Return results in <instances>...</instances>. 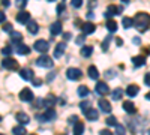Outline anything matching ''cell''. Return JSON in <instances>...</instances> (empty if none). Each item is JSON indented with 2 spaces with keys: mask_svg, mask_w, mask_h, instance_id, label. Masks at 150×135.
<instances>
[{
  "mask_svg": "<svg viewBox=\"0 0 150 135\" xmlns=\"http://www.w3.org/2000/svg\"><path fill=\"white\" fill-rule=\"evenodd\" d=\"M134 26L138 32H146L147 29H150V15L146 12H138L134 17Z\"/></svg>",
  "mask_w": 150,
  "mask_h": 135,
  "instance_id": "obj_1",
  "label": "cell"
},
{
  "mask_svg": "<svg viewBox=\"0 0 150 135\" xmlns=\"http://www.w3.org/2000/svg\"><path fill=\"white\" fill-rule=\"evenodd\" d=\"M2 66L5 68V69H8V71H17L18 68H20V65H18V62L15 59H11V57H5L3 60H2Z\"/></svg>",
  "mask_w": 150,
  "mask_h": 135,
  "instance_id": "obj_2",
  "label": "cell"
},
{
  "mask_svg": "<svg viewBox=\"0 0 150 135\" xmlns=\"http://www.w3.org/2000/svg\"><path fill=\"white\" fill-rule=\"evenodd\" d=\"M36 65H38V66H41V68H53L54 62H53V59H51V57H48V56L42 54L41 57H38V59H36Z\"/></svg>",
  "mask_w": 150,
  "mask_h": 135,
  "instance_id": "obj_3",
  "label": "cell"
},
{
  "mask_svg": "<svg viewBox=\"0 0 150 135\" xmlns=\"http://www.w3.org/2000/svg\"><path fill=\"white\" fill-rule=\"evenodd\" d=\"M33 48L38 51V53H42V54H45L48 50H50V47H48V42L45 41V39H38L36 42H35V45H33Z\"/></svg>",
  "mask_w": 150,
  "mask_h": 135,
  "instance_id": "obj_4",
  "label": "cell"
},
{
  "mask_svg": "<svg viewBox=\"0 0 150 135\" xmlns=\"http://www.w3.org/2000/svg\"><path fill=\"white\" fill-rule=\"evenodd\" d=\"M56 116H57V114H56L54 110H53V108H48L44 114H39V116H38V120H39V122H50V120L56 119Z\"/></svg>",
  "mask_w": 150,
  "mask_h": 135,
  "instance_id": "obj_5",
  "label": "cell"
},
{
  "mask_svg": "<svg viewBox=\"0 0 150 135\" xmlns=\"http://www.w3.org/2000/svg\"><path fill=\"white\" fill-rule=\"evenodd\" d=\"M122 6H116V5H110L108 8H107V12H105V17L107 18H110V17H112V15H120L122 14Z\"/></svg>",
  "mask_w": 150,
  "mask_h": 135,
  "instance_id": "obj_6",
  "label": "cell"
},
{
  "mask_svg": "<svg viewBox=\"0 0 150 135\" xmlns=\"http://www.w3.org/2000/svg\"><path fill=\"white\" fill-rule=\"evenodd\" d=\"M81 75H83L81 71L77 69V68H69V69L66 71V77H68L69 80H80Z\"/></svg>",
  "mask_w": 150,
  "mask_h": 135,
  "instance_id": "obj_7",
  "label": "cell"
},
{
  "mask_svg": "<svg viewBox=\"0 0 150 135\" xmlns=\"http://www.w3.org/2000/svg\"><path fill=\"white\" fill-rule=\"evenodd\" d=\"M20 99L21 101H24V102H30V101H33V92L30 90V89H23L21 92H20Z\"/></svg>",
  "mask_w": 150,
  "mask_h": 135,
  "instance_id": "obj_8",
  "label": "cell"
},
{
  "mask_svg": "<svg viewBox=\"0 0 150 135\" xmlns=\"http://www.w3.org/2000/svg\"><path fill=\"white\" fill-rule=\"evenodd\" d=\"M17 21L20 24H27L30 21V14L27 11H20L18 14H17Z\"/></svg>",
  "mask_w": 150,
  "mask_h": 135,
  "instance_id": "obj_9",
  "label": "cell"
},
{
  "mask_svg": "<svg viewBox=\"0 0 150 135\" xmlns=\"http://www.w3.org/2000/svg\"><path fill=\"white\" fill-rule=\"evenodd\" d=\"M98 105H99V110H101L102 113H107V114L111 113V104L107 99H99Z\"/></svg>",
  "mask_w": 150,
  "mask_h": 135,
  "instance_id": "obj_10",
  "label": "cell"
},
{
  "mask_svg": "<svg viewBox=\"0 0 150 135\" xmlns=\"http://www.w3.org/2000/svg\"><path fill=\"white\" fill-rule=\"evenodd\" d=\"M65 50H66V44L65 42H59L56 45V48H54V57L56 59L62 57V56H63V53H65Z\"/></svg>",
  "mask_w": 150,
  "mask_h": 135,
  "instance_id": "obj_11",
  "label": "cell"
},
{
  "mask_svg": "<svg viewBox=\"0 0 150 135\" xmlns=\"http://www.w3.org/2000/svg\"><path fill=\"white\" fill-rule=\"evenodd\" d=\"M15 119H17V122H18V123H20L21 126L27 125V123H30V117H29L26 113H17Z\"/></svg>",
  "mask_w": 150,
  "mask_h": 135,
  "instance_id": "obj_12",
  "label": "cell"
},
{
  "mask_svg": "<svg viewBox=\"0 0 150 135\" xmlns=\"http://www.w3.org/2000/svg\"><path fill=\"white\" fill-rule=\"evenodd\" d=\"M95 30H96V26H95L93 23H84V24H83V35H84V36L92 35Z\"/></svg>",
  "mask_w": 150,
  "mask_h": 135,
  "instance_id": "obj_13",
  "label": "cell"
},
{
  "mask_svg": "<svg viewBox=\"0 0 150 135\" xmlns=\"http://www.w3.org/2000/svg\"><path fill=\"white\" fill-rule=\"evenodd\" d=\"M20 75H21V78H24L26 81H30V80H33V71L32 69H29V68H24V69H21L20 71Z\"/></svg>",
  "mask_w": 150,
  "mask_h": 135,
  "instance_id": "obj_14",
  "label": "cell"
},
{
  "mask_svg": "<svg viewBox=\"0 0 150 135\" xmlns=\"http://www.w3.org/2000/svg\"><path fill=\"white\" fill-rule=\"evenodd\" d=\"M50 32H51V35H53V36L60 35V33H62V23H59V21L53 23L51 26H50Z\"/></svg>",
  "mask_w": 150,
  "mask_h": 135,
  "instance_id": "obj_15",
  "label": "cell"
},
{
  "mask_svg": "<svg viewBox=\"0 0 150 135\" xmlns=\"http://www.w3.org/2000/svg\"><path fill=\"white\" fill-rule=\"evenodd\" d=\"M108 86H107V83H96V92L99 93V95H107L108 93Z\"/></svg>",
  "mask_w": 150,
  "mask_h": 135,
  "instance_id": "obj_16",
  "label": "cell"
},
{
  "mask_svg": "<svg viewBox=\"0 0 150 135\" xmlns=\"http://www.w3.org/2000/svg\"><path fill=\"white\" fill-rule=\"evenodd\" d=\"M138 92H140V87H138V86H135V84L128 86V89H126V95L131 96V98L137 96V95H138Z\"/></svg>",
  "mask_w": 150,
  "mask_h": 135,
  "instance_id": "obj_17",
  "label": "cell"
},
{
  "mask_svg": "<svg viewBox=\"0 0 150 135\" xmlns=\"http://www.w3.org/2000/svg\"><path fill=\"white\" fill-rule=\"evenodd\" d=\"M86 114V117H87V120H92V122H95V120H98V117H99V114H98V111L96 110H93V108H90V110H87V111L84 113Z\"/></svg>",
  "mask_w": 150,
  "mask_h": 135,
  "instance_id": "obj_18",
  "label": "cell"
},
{
  "mask_svg": "<svg viewBox=\"0 0 150 135\" xmlns=\"http://www.w3.org/2000/svg\"><path fill=\"white\" fill-rule=\"evenodd\" d=\"M15 51H17L18 54H21V56H26V54H29V53H30V47L24 45V44H18V45H17V48H15Z\"/></svg>",
  "mask_w": 150,
  "mask_h": 135,
  "instance_id": "obj_19",
  "label": "cell"
},
{
  "mask_svg": "<svg viewBox=\"0 0 150 135\" xmlns=\"http://www.w3.org/2000/svg\"><path fill=\"white\" fill-rule=\"evenodd\" d=\"M132 63H134L135 68L144 66L146 65V59H144V56H135V57H132Z\"/></svg>",
  "mask_w": 150,
  "mask_h": 135,
  "instance_id": "obj_20",
  "label": "cell"
},
{
  "mask_svg": "<svg viewBox=\"0 0 150 135\" xmlns=\"http://www.w3.org/2000/svg\"><path fill=\"white\" fill-rule=\"evenodd\" d=\"M11 41L14 42V44H21V41H23V35L20 33V32H11Z\"/></svg>",
  "mask_w": 150,
  "mask_h": 135,
  "instance_id": "obj_21",
  "label": "cell"
},
{
  "mask_svg": "<svg viewBox=\"0 0 150 135\" xmlns=\"http://www.w3.org/2000/svg\"><path fill=\"white\" fill-rule=\"evenodd\" d=\"M123 110H125L126 113H129V114H135V113H137V108H135V105H134L132 102H129V101L123 104Z\"/></svg>",
  "mask_w": 150,
  "mask_h": 135,
  "instance_id": "obj_22",
  "label": "cell"
},
{
  "mask_svg": "<svg viewBox=\"0 0 150 135\" xmlns=\"http://www.w3.org/2000/svg\"><path fill=\"white\" fill-rule=\"evenodd\" d=\"M87 74H89V77L92 80H98L99 78V71L96 69V66H89V69H87Z\"/></svg>",
  "mask_w": 150,
  "mask_h": 135,
  "instance_id": "obj_23",
  "label": "cell"
},
{
  "mask_svg": "<svg viewBox=\"0 0 150 135\" xmlns=\"http://www.w3.org/2000/svg\"><path fill=\"white\" fill-rule=\"evenodd\" d=\"M38 30H39V27H38V24H36L35 21H29V23H27V32H29L30 35H36Z\"/></svg>",
  "mask_w": 150,
  "mask_h": 135,
  "instance_id": "obj_24",
  "label": "cell"
},
{
  "mask_svg": "<svg viewBox=\"0 0 150 135\" xmlns=\"http://www.w3.org/2000/svg\"><path fill=\"white\" fill-rule=\"evenodd\" d=\"M92 54H93V47H89V45L81 47V56L83 57H90Z\"/></svg>",
  "mask_w": 150,
  "mask_h": 135,
  "instance_id": "obj_25",
  "label": "cell"
},
{
  "mask_svg": "<svg viewBox=\"0 0 150 135\" xmlns=\"http://www.w3.org/2000/svg\"><path fill=\"white\" fill-rule=\"evenodd\" d=\"M84 132V125H83V122H77L74 126V135H83Z\"/></svg>",
  "mask_w": 150,
  "mask_h": 135,
  "instance_id": "obj_26",
  "label": "cell"
},
{
  "mask_svg": "<svg viewBox=\"0 0 150 135\" xmlns=\"http://www.w3.org/2000/svg\"><path fill=\"white\" fill-rule=\"evenodd\" d=\"M54 104H56V98L51 95V96H48L47 99H44V107L48 110V108H51V107H54Z\"/></svg>",
  "mask_w": 150,
  "mask_h": 135,
  "instance_id": "obj_27",
  "label": "cell"
},
{
  "mask_svg": "<svg viewBox=\"0 0 150 135\" xmlns=\"http://www.w3.org/2000/svg\"><path fill=\"white\" fill-rule=\"evenodd\" d=\"M77 93H78V96H80V98H87V96L90 95V90L87 89L86 86H80L78 90H77Z\"/></svg>",
  "mask_w": 150,
  "mask_h": 135,
  "instance_id": "obj_28",
  "label": "cell"
},
{
  "mask_svg": "<svg viewBox=\"0 0 150 135\" xmlns=\"http://www.w3.org/2000/svg\"><path fill=\"white\" fill-rule=\"evenodd\" d=\"M107 29H108L110 33L117 32V23H116L114 20H108V21H107Z\"/></svg>",
  "mask_w": 150,
  "mask_h": 135,
  "instance_id": "obj_29",
  "label": "cell"
},
{
  "mask_svg": "<svg viewBox=\"0 0 150 135\" xmlns=\"http://www.w3.org/2000/svg\"><path fill=\"white\" fill-rule=\"evenodd\" d=\"M122 96H123V90L122 89H116V90H112V95H111V98L114 101H119V99H122Z\"/></svg>",
  "mask_w": 150,
  "mask_h": 135,
  "instance_id": "obj_30",
  "label": "cell"
},
{
  "mask_svg": "<svg viewBox=\"0 0 150 135\" xmlns=\"http://www.w3.org/2000/svg\"><path fill=\"white\" fill-rule=\"evenodd\" d=\"M122 23H123V27H125V29H131V27L134 26V20H132V18H128V17H125Z\"/></svg>",
  "mask_w": 150,
  "mask_h": 135,
  "instance_id": "obj_31",
  "label": "cell"
},
{
  "mask_svg": "<svg viewBox=\"0 0 150 135\" xmlns=\"http://www.w3.org/2000/svg\"><path fill=\"white\" fill-rule=\"evenodd\" d=\"M12 132H14V135H26V128L24 126H15L12 129Z\"/></svg>",
  "mask_w": 150,
  "mask_h": 135,
  "instance_id": "obj_32",
  "label": "cell"
},
{
  "mask_svg": "<svg viewBox=\"0 0 150 135\" xmlns=\"http://www.w3.org/2000/svg\"><path fill=\"white\" fill-rule=\"evenodd\" d=\"M80 108H81V111H83V113H86L87 110H90V108H92L90 101H83V102L80 104Z\"/></svg>",
  "mask_w": 150,
  "mask_h": 135,
  "instance_id": "obj_33",
  "label": "cell"
},
{
  "mask_svg": "<svg viewBox=\"0 0 150 135\" xmlns=\"http://www.w3.org/2000/svg\"><path fill=\"white\" fill-rule=\"evenodd\" d=\"M105 122H107V125H108V126H117V125H119V123H117V119H116V117H112V116L107 117Z\"/></svg>",
  "mask_w": 150,
  "mask_h": 135,
  "instance_id": "obj_34",
  "label": "cell"
},
{
  "mask_svg": "<svg viewBox=\"0 0 150 135\" xmlns=\"http://www.w3.org/2000/svg\"><path fill=\"white\" fill-rule=\"evenodd\" d=\"M110 41H111V35H108L107 38H105V41L102 42V47H101V48H102V51H107V50H108V44H110Z\"/></svg>",
  "mask_w": 150,
  "mask_h": 135,
  "instance_id": "obj_35",
  "label": "cell"
},
{
  "mask_svg": "<svg viewBox=\"0 0 150 135\" xmlns=\"http://www.w3.org/2000/svg\"><path fill=\"white\" fill-rule=\"evenodd\" d=\"M2 54H3L5 57H9V56L12 54V48H11V47H3V48H2Z\"/></svg>",
  "mask_w": 150,
  "mask_h": 135,
  "instance_id": "obj_36",
  "label": "cell"
},
{
  "mask_svg": "<svg viewBox=\"0 0 150 135\" xmlns=\"http://www.w3.org/2000/svg\"><path fill=\"white\" fill-rule=\"evenodd\" d=\"M116 134H117V135H125V134H126V131H125V126H123V125H117V126H116Z\"/></svg>",
  "mask_w": 150,
  "mask_h": 135,
  "instance_id": "obj_37",
  "label": "cell"
},
{
  "mask_svg": "<svg viewBox=\"0 0 150 135\" xmlns=\"http://www.w3.org/2000/svg\"><path fill=\"white\" fill-rule=\"evenodd\" d=\"M71 5L74 8H81L83 6V0H71Z\"/></svg>",
  "mask_w": 150,
  "mask_h": 135,
  "instance_id": "obj_38",
  "label": "cell"
},
{
  "mask_svg": "<svg viewBox=\"0 0 150 135\" xmlns=\"http://www.w3.org/2000/svg\"><path fill=\"white\" fill-rule=\"evenodd\" d=\"M2 29H3V32H8V33H11V32H12V24H9V23H5Z\"/></svg>",
  "mask_w": 150,
  "mask_h": 135,
  "instance_id": "obj_39",
  "label": "cell"
},
{
  "mask_svg": "<svg viewBox=\"0 0 150 135\" xmlns=\"http://www.w3.org/2000/svg\"><path fill=\"white\" fill-rule=\"evenodd\" d=\"M65 8H66V5H65V3H60V5H57V14H62V12L65 11Z\"/></svg>",
  "mask_w": 150,
  "mask_h": 135,
  "instance_id": "obj_40",
  "label": "cell"
},
{
  "mask_svg": "<svg viewBox=\"0 0 150 135\" xmlns=\"http://www.w3.org/2000/svg\"><path fill=\"white\" fill-rule=\"evenodd\" d=\"M84 39H86V36L83 35V36H80V38L75 39V42H77V45H83L84 44Z\"/></svg>",
  "mask_w": 150,
  "mask_h": 135,
  "instance_id": "obj_41",
  "label": "cell"
},
{
  "mask_svg": "<svg viewBox=\"0 0 150 135\" xmlns=\"http://www.w3.org/2000/svg\"><path fill=\"white\" fill-rule=\"evenodd\" d=\"M99 135H114L111 131H108V129H101L99 131Z\"/></svg>",
  "mask_w": 150,
  "mask_h": 135,
  "instance_id": "obj_42",
  "label": "cell"
},
{
  "mask_svg": "<svg viewBox=\"0 0 150 135\" xmlns=\"http://www.w3.org/2000/svg\"><path fill=\"white\" fill-rule=\"evenodd\" d=\"M144 84H146V86H150V72L146 74V77H144Z\"/></svg>",
  "mask_w": 150,
  "mask_h": 135,
  "instance_id": "obj_43",
  "label": "cell"
},
{
  "mask_svg": "<svg viewBox=\"0 0 150 135\" xmlns=\"http://www.w3.org/2000/svg\"><path fill=\"white\" fill-rule=\"evenodd\" d=\"M26 2H27V0H17V6L24 8V6H26Z\"/></svg>",
  "mask_w": 150,
  "mask_h": 135,
  "instance_id": "obj_44",
  "label": "cell"
},
{
  "mask_svg": "<svg viewBox=\"0 0 150 135\" xmlns=\"http://www.w3.org/2000/svg\"><path fill=\"white\" fill-rule=\"evenodd\" d=\"M77 122H78V117H77V116H71V117H69V123H74V125H75Z\"/></svg>",
  "mask_w": 150,
  "mask_h": 135,
  "instance_id": "obj_45",
  "label": "cell"
},
{
  "mask_svg": "<svg viewBox=\"0 0 150 135\" xmlns=\"http://www.w3.org/2000/svg\"><path fill=\"white\" fill-rule=\"evenodd\" d=\"M6 21V15H5V12L0 11V23H5Z\"/></svg>",
  "mask_w": 150,
  "mask_h": 135,
  "instance_id": "obj_46",
  "label": "cell"
},
{
  "mask_svg": "<svg viewBox=\"0 0 150 135\" xmlns=\"http://www.w3.org/2000/svg\"><path fill=\"white\" fill-rule=\"evenodd\" d=\"M75 27H81L83 29V21L81 20H75Z\"/></svg>",
  "mask_w": 150,
  "mask_h": 135,
  "instance_id": "obj_47",
  "label": "cell"
},
{
  "mask_svg": "<svg viewBox=\"0 0 150 135\" xmlns=\"http://www.w3.org/2000/svg\"><path fill=\"white\" fill-rule=\"evenodd\" d=\"M33 84H35L36 87H38V86H41V84H42V80H39V78H36V80L33 81Z\"/></svg>",
  "mask_w": 150,
  "mask_h": 135,
  "instance_id": "obj_48",
  "label": "cell"
},
{
  "mask_svg": "<svg viewBox=\"0 0 150 135\" xmlns=\"http://www.w3.org/2000/svg\"><path fill=\"white\" fill-rule=\"evenodd\" d=\"M54 77H56V74H54V72H51V74H50V75L47 77V81H51V80H53Z\"/></svg>",
  "mask_w": 150,
  "mask_h": 135,
  "instance_id": "obj_49",
  "label": "cell"
},
{
  "mask_svg": "<svg viewBox=\"0 0 150 135\" xmlns=\"http://www.w3.org/2000/svg\"><path fill=\"white\" fill-rule=\"evenodd\" d=\"M2 5H3L5 8H8V6L11 5V2H9V0H2Z\"/></svg>",
  "mask_w": 150,
  "mask_h": 135,
  "instance_id": "obj_50",
  "label": "cell"
},
{
  "mask_svg": "<svg viewBox=\"0 0 150 135\" xmlns=\"http://www.w3.org/2000/svg\"><path fill=\"white\" fill-rule=\"evenodd\" d=\"M63 39H65V41H69V39H71V33H65V35H63Z\"/></svg>",
  "mask_w": 150,
  "mask_h": 135,
  "instance_id": "obj_51",
  "label": "cell"
},
{
  "mask_svg": "<svg viewBox=\"0 0 150 135\" xmlns=\"http://www.w3.org/2000/svg\"><path fill=\"white\" fill-rule=\"evenodd\" d=\"M95 15H93V12H87V18H89V20H92Z\"/></svg>",
  "mask_w": 150,
  "mask_h": 135,
  "instance_id": "obj_52",
  "label": "cell"
},
{
  "mask_svg": "<svg viewBox=\"0 0 150 135\" xmlns=\"http://www.w3.org/2000/svg\"><path fill=\"white\" fill-rule=\"evenodd\" d=\"M134 44H141L140 38H134Z\"/></svg>",
  "mask_w": 150,
  "mask_h": 135,
  "instance_id": "obj_53",
  "label": "cell"
},
{
  "mask_svg": "<svg viewBox=\"0 0 150 135\" xmlns=\"http://www.w3.org/2000/svg\"><path fill=\"white\" fill-rule=\"evenodd\" d=\"M116 44H117V45H119V47H120V45H122V44H123V41H122V39H117V41H116Z\"/></svg>",
  "mask_w": 150,
  "mask_h": 135,
  "instance_id": "obj_54",
  "label": "cell"
},
{
  "mask_svg": "<svg viewBox=\"0 0 150 135\" xmlns=\"http://www.w3.org/2000/svg\"><path fill=\"white\" fill-rule=\"evenodd\" d=\"M122 2H123V3H126V5H128V3L131 2V0H122Z\"/></svg>",
  "mask_w": 150,
  "mask_h": 135,
  "instance_id": "obj_55",
  "label": "cell"
},
{
  "mask_svg": "<svg viewBox=\"0 0 150 135\" xmlns=\"http://www.w3.org/2000/svg\"><path fill=\"white\" fill-rule=\"evenodd\" d=\"M146 98H147V99L150 101V93H147V95H146Z\"/></svg>",
  "mask_w": 150,
  "mask_h": 135,
  "instance_id": "obj_56",
  "label": "cell"
},
{
  "mask_svg": "<svg viewBox=\"0 0 150 135\" xmlns=\"http://www.w3.org/2000/svg\"><path fill=\"white\" fill-rule=\"evenodd\" d=\"M147 135H150V129H149V132H147Z\"/></svg>",
  "mask_w": 150,
  "mask_h": 135,
  "instance_id": "obj_57",
  "label": "cell"
},
{
  "mask_svg": "<svg viewBox=\"0 0 150 135\" xmlns=\"http://www.w3.org/2000/svg\"><path fill=\"white\" fill-rule=\"evenodd\" d=\"M48 2H54V0H48Z\"/></svg>",
  "mask_w": 150,
  "mask_h": 135,
  "instance_id": "obj_58",
  "label": "cell"
},
{
  "mask_svg": "<svg viewBox=\"0 0 150 135\" xmlns=\"http://www.w3.org/2000/svg\"><path fill=\"white\" fill-rule=\"evenodd\" d=\"M30 135H36V134H30Z\"/></svg>",
  "mask_w": 150,
  "mask_h": 135,
  "instance_id": "obj_59",
  "label": "cell"
},
{
  "mask_svg": "<svg viewBox=\"0 0 150 135\" xmlns=\"http://www.w3.org/2000/svg\"><path fill=\"white\" fill-rule=\"evenodd\" d=\"M0 120H2V117H0Z\"/></svg>",
  "mask_w": 150,
  "mask_h": 135,
  "instance_id": "obj_60",
  "label": "cell"
},
{
  "mask_svg": "<svg viewBox=\"0 0 150 135\" xmlns=\"http://www.w3.org/2000/svg\"><path fill=\"white\" fill-rule=\"evenodd\" d=\"M0 135H3V134H0Z\"/></svg>",
  "mask_w": 150,
  "mask_h": 135,
  "instance_id": "obj_61",
  "label": "cell"
},
{
  "mask_svg": "<svg viewBox=\"0 0 150 135\" xmlns=\"http://www.w3.org/2000/svg\"><path fill=\"white\" fill-rule=\"evenodd\" d=\"M62 135H65V134H62Z\"/></svg>",
  "mask_w": 150,
  "mask_h": 135,
  "instance_id": "obj_62",
  "label": "cell"
}]
</instances>
